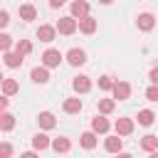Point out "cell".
<instances>
[{"label":"cell","instance_id":"obj_1","mask_svg":"<svg viewBox=\"0 0 158 158\" xmlns=\"http://www.w3.org/2000/svg\"><path fill=\"white\" fill-rule=\"evenodd\" d=\"M111 91H114V99H116V101H126V99L131 96V84H128V81H114Z\"/></svg>","mask_w":158,"mask_h":158},{"label":"cell","instance_id":"obj_2","mask_svg":"<svg viewBox=\"0 0 158 158\" xmlns=\"http://www.w3.org/2000/svg\"><path fill=\"white\" fill-rule=\"evenodd\" d=\"M57 32L59 35H74L77 32V17H59Z\"/></svg>","mask_w":158,"mask_h":158},{"label":"cell","instance_id":"obj_3","mask_svg":"<svg viewBox=\"0 0 158 158\" xmlns=\"http://www.w3.org/2000/svg\"><path fill=\"white\" fill-rule=\"evenodd\" d=\"M77 30L84 32V35H94V32H96V20H94L91 15H84V17L77 20Z\"/></svg>","mask_w":158,"mask_h":158},{"label":"cell","instance_id":"obj_4","mask_svg":"<svg viewBox=\"0 0 158 158\" xmlns=\"http://www.w3.org/2000/svg\"><path fill=\"white\" fill-rule=\"evenodd\" d=\"M64 57H62V52L59 49H47L44 54H42V64L47 67V69H52V67H59V62H62Z\"/></svg>","mask_w":158,"mask_h":158},{"label":"cell","instance_id":"obj_5","mask_svg":"<svg viewBox=\"0 0 158 158\" xmlns=\"http://www.w3.org/2000/svg\"><path fill=\"white\" fill-rule=\"evenodd\" d=\"M67 62H69L72 67H81V64L86 62V52L79 49V47H72V49L67 52Z\"/></svg>","mask_w":158,"mask_h":158},{"label":"cell","instance_id":"obj_6","mask_svg":"<svg viewBox=\"0 0 158 158\" xmlns=\"http://www.w3.org/2000/svg\"><path fill=\"white\" fill-rule=\"evenodd\" d=\"M136 25H138V30L148 32V30H153V27H156V17H153L151 12H141V15H138V20H136Z\"/></svg>","mask_w":158,"mask_h":158},{"label":"cell","instance_id":"obj_7","mask_svg":"<svg viewBox=\"0 0 158 158\" xmlns=\"http://www.w3.org/2000/svg\"><path fill=\"white\" fill-rule=\"evenodd\" d=\"M54 35H57V27H49V25H40V30H37L40 42H54Z\"/></svg>","mask_w":158,"mask_h":158},{"label":"cell","instance_id":"obj_8","mask_svg":"<svg viewBox=\"0 0 158 158\" xmlns=\"http://www.w3.org/2000/svg\"><path fill=\"white\" fill-rule=\"evenodd\" d=\"M30 77H32L35 84H47V81H49V72H47L44 64H42V67H35V69L30 72Z\"/></svg>","mask_w":158,"mask_h":158},{"label":"cell","instance_id":"obj_9","mask_svg":"<svg viewBox=\"0 0 158 158\" xmlns=\"http://www.w3.org/2000/svg\"><path fill=\"white\" fill-rule=\"evenodd\" d=\"M72 86H74L77 94H86V91L91 89V79L84 77V74H79V77H74V84H72Z\"/></svg>","mask_w":158,"mask_h":158},{"label":"cell","instance_id":"obj_10","mask_svg":"<svg viewBox=\"0 0 158 158\" xmlns=\"http://www.w3.org/2000/svg\"><path fill=\"white\" fill-rule=\"evenodd\" d=\"M84 15H89V2H84V0H74L72 2V17H84Z\"/></svg>","mask_w":158,"mask_h":158},{"label":"cell","instance_id":"obj_11","mask_svg":"<svg viewBox=\"0 0 158 158\" xmlns=\"http://www.w3.org/2000/svg\"><path fill=\"white\" fill-rule=\"evenodd\" d=\"M91 131H94V133H106V131H109V121L104 118V114L91 118Z\"/></svg>","mask_w":158,"mask_h":158},{"label":"cell","instance_id":"obj_12","mask_svg":"<svg viewBox=\"0 0 158 158\" xmlns=\"http://www.w3.org/2000/svg\"><path fill=\"white\" fill-rule=\"evenodd\" d=\"M116 133H118V136L133 133V121H131V118H118V121H116Z\"/></svg>","mask_w":158,"mask_h":158},{"label":"cell","instance_id":"obj_13","mask_svg":"<svg viewBox=\"0 0 158 158\" xmlns=\"http://www.w3.org/2000/svg\"><path fill=\"white\" fill-rule=\"evenodd\" d=\"M104 148L109 151V153H118L121 148H123V141L118 138V133L116 136H111V138H106V143H104Z\"/></svg>","mask_w":158,"mask_h":158},{"label":"cell","instance_id":"obj_14","mask_svg":"<svg viewBox=\"0 0 158 158\" xmlns=\"http://www.w3.org/2000/svg\"><path fill=\"white\" fill-rule=\"evenodd\" d=\"M22 59H25V57H20L17 52H10V49L5 52V64H7L10 69H17V67L22 64Z\"/></svg>","mask_w":158,"mask_h":158},{"label":"cell","instance_id":"obj_15","mask_svg":"<svg viewBox=\"0 0 158 158\" xmlns=\"http://www.w3.org/2000/svg\"><path fill=\"white\" fill-rule=\"evenodd\" d=\"M37 121H40V126H42V128H54V123H57L52 111H42V114L37 116Z\"/></svg>","mask_w":158,"mask_h":158},{"label":"cell","instance_id":"obj_16","mask_svg":"<svg viewBox=\"0 0 158 158\" xmlns=\"http://www.w3.org/2000/svg\"><path fill=\"white\" fill-rule=\"evenodd\" d=\"M49 146H52V148H54V151H57V153H67V151H69V148H72V141H69V138H64V136H62V138H54V141H52V143H49Z\"/></svg>","mask_w":158,"mask_h":158},{"label":"cell","instance_id":"obj_17","mask_svg":"<svg viewBox=\"0 0 158 158\" xmlns=\"http://www.w3.org/2000/svg\"><path fill=\"white\" fill-rule=\"evenodd\" d=\"M20 91V84L15 81V79H2V94L5 96H12V94H17Z\"/></svg>","mask_w":158,"mask_h":158},{"label":"cell","instance_id":"obj_18","mask_svg":"<svg viewBox=\"0 0 158 158\" xmlns=\"http://www.w3.org/2000/svg\"><path fill=\"white\" fill-rule=\"evenodd\" d=\"M64 111H67V114H79V111H81V99H77V96L67 99V101H64Z\"/></svg>","mask_w":158,"mask_h":158},{"label":"cell","instance_id":"obj_19","mask_svg":"<svg viewBox=\"0 0 158 158\" xmlns=\"http://www.w3.org/2000/svg\"><path fill=\"white\" fill-rule=\"evenodd\" d=\"M79 143H81V146H84L86 151H91V148L96 146V133H94V131H86V133H81Z\"/></svg>","mask_w":158,"mask_h":158},{"label":"cell","instance_id":"obj_20","mask_svg":"<svg viewBox=\"0 0 158 158\" xmlns=\"http://www.w3.org/2000/svg\"><path fill=\"white\" fill-rule=\"evenodd\" d=\"M49 143H52V141H49V136H47V133H37V136L32 138V146H35L37 151H44V148H49Z\"/></svg>","mask_w":158,"mask_h":158},{"label":"cell","instance_id":"obj_21","mask_svg":"<svg viewBox=\"0 0 158 158\" xmlns=\"http://www.w3.org/2000/svg\"><path fill=\"white\" fill-rule=\"evenodd\" d=\"M15 52H17L20 57H27V54L32 52V42H30V40H20V42H15Z\"/></svg>","mask_w":158,"mask_h":158},{"label":"cell","instance_id":"obj_22","mask_svg":"<svg viewBox=\"0 0 158 158\" xmlns=\"http://www.w3.org/2000/svg\"><path fill=\"white\" fill-rule=\"evenodd\" d=\"M116 109V99H99V114H111Z\"/></svg>","mask_w":158,"mask_h":158},{"label":"cell","instance_id":"obj_23","mask_svg":"<svg viewBox=\"0 0 158 158\" xmlns=\"http://www.w3.org/2000/svg\"><path fill=\"white\" fill-rule=\"evenodd\" d=\"M153 118H156V114H153L151 109H141V111H138V123H141V126H151Z\"/></svg>","mask_w":158,"mask_h":158},{"label":"cell","instance_id":"obj_24","mask_svg":"<svg viewBox=\"0 0 158 158\" xmlns=\"http://www.w3.org/2000/svg\"><path fill=\"white\" fill-rule=\"evenodd\" d=\"M141 148H143V151H148V153H153V151L158 148V138H156V136H151V133H148V136H143Z\"/></svg>","mask_w":158,"mask_h":158},{"label":"cell","instance_id":"obj_25","mask_svg":"<svg viewBox=\"0 0 158 158\" xmlns=\"http://www.w3.org/2000/svg\"><path fill=\"white\" fill-rule=\"evenodd\" d=\"M15 128V116L12 114H0V131H12Z\"/></svg>","mask_w":158,"mask_h":158},{"label":"cell","instance_id":"obj_26","mask_svg":"<svg viewBox=\"0 0 158 158\" xmlns=\"http://www.w3.org/2000/svg\"><path fill=\"white\" fill-rule=\"evenodd\" d=\"M20 17L30 22V20H35V17H37V10H35L32 5H20Z\"/></svg>","mask_w":158,"mask_h":158},{"label":"cell","instance_id":"obj_27","mask_svg":"<svg viewBox=\"0 0 158 158\" xmlns=\"http://www.w3.org/2000/svg\"><path fill=\"white\" fill-rule=\"evenodd\" d=\"M10 47H12V37L2 32V35H0V52H7Z\"/></svg>","mask_w":158,"mask_h":158},{"label":"cell","instance_id":"obj_28","mask_svg":"<svg viewBox=\"0 0 158 158\" xmlns=\"http://www.w3.org/2000/svg\"><path fill=\"white\" fill-rule=\"evenodd\" d=\"M111 86H114V79H111V77H99V89L111 91Z\"/></svg>","mask_w":158,"mask_h":158},{"label":"cell","instance_id":"obj_29","mask_svg":"<svg viewBox=\"0 0 158 158\" xmlns=\"http://www.w3.org/2000/svg\"><path fill=\"white\" fill-rule=\"evenodd\" d=\"M146 99L148 101H158V84H153V86L146 89Z\"/></svg>","mask_w":158,"mask_h":158},{"label":"cell","instance_id":"obj_30","mask_svg":"<svg viewBox=\"0 0 158 158\" xmlns=\"http://www.w3.org/2000/svg\"><path fill=\"white\" fill-rule=\"evenodd\" d=\"M7 156H12V146L10 143H0V158H7Z\"/></svg>","mask_w":158,"mask_h":158},{"label":"cell","instance_id":"obj_31","mask_svg":"<svg viewBox=\"0 0 158 158\" xmlns=\"http://www.w3.org/2000/svg\"><path fill=\"white\" fill-rule=\"evenodd\" d=\"M7 25H10V15H7V10H0V30Z\"/></svg>","mask_w":158,"mask_h":158},{"label":"cell","instance_id":"obj_32","mask_svg":"<svg viewBox=\"0 0 158 158\" xmlns=\"http://www.w3.org/2000/svg\"><path fill=\"white\" fill-rule=\"evenodd\" d=\"M151 81H153V84H158V67H153V69H151Z\"/></svg>","mask_w":158,"mask_h":158},{"label":"cell","instance_id":"obj_33","mask_svg":"<svg viewBox=\"0 0 158 158\" xmlns=\"http://www.w3.org/2000/svg\"><path fill=\"white\" fill-rule=\"evenodd\" d=\"M5 109H7V96L2 94V96H0V111H5Z\"/></svg>","mask_w":158,"mask_h":158},{"label":"cell","instance_id":"obj_34","mask_svg":"<svg viewBox=\"0 0 158 158\" xmlns=\"http://www.w3.org/2000/svg\"><path fill=\"white\" fill-rule=\"evenodd\" d=\"M64 2H67V0H49V5H52V7H59V5H64Z\"/></svg>","mask_w":158,"mask_h":158},{"label":"cell","instance_id":"obj_35","mask_svg":"<svg viewBox=\"0 0 158 158\" xmlns=\"http://www.w3.org/2000/svg\"><path fill=\"white\" fill-rule=\"evenodd\" d=\"M99 2H101V5H109V2H114V0H99Z\"/></svg>","mask_w":158,"mask_h":158},{"label":"cell","instance_id":"obj_36","mask_svg":"<svg viewBox=\"0 0 158 158\" xmlns=\"http://www.w3.org/2000/svg\"><path fill=\"white\" fill-rule=\"evenodd\" d=\"M2 79H5V77H2V72H0V84H2Z\"/></svg>","mask_w":158,"mask_h":158}]
</instances>
